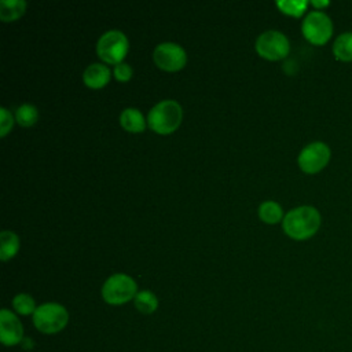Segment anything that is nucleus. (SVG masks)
<instances>
[{
  "label": "nucleus",
  "mask_w": 352,
  "mask_h": 352,
  "mask_svg": "<svg viewBox=\"0 0 352 352\" xmlns=\"http://www.w3.org/2000/svg\"><path fill=\"white\" fill-rule=\"evenodd\" d=\"M320 226V213L318 209L309 205L297 206L289 210L283 220V231L293 239H307L311 238Z\"/></svg>",
  "instance_id": "1"
},
{
  "label": "nucleus",
  "mask_w": 352,
  "mask_h": 352,
  "mask_svg": "<svg viewBox=\"0 0 352 352\" xmlns=\"http://www.w3.org/2000/svg\"><path fill=\"white\" fill-rule=\"evenodd\" d=\"M182 118V106L176 100L165 99L150 109L147 114V124L154 132L160 135H168L177 129Z\"/></svg>",
  "instance_id": "2"
},
{
  "label": "nucleus",
  "mask_w": 352,
  "mask_h": 352,
  "mask_svg": "<svg viewBox=\"0 0 352 352\" xmlns=\"http://www.w3.org/2000/svg\"><path fill=\"white\" fill-rule=\"evenodd\" d=\"M69 322L67 309L58 302H45L36 308L33 314L34 327L44 334H55L66 327Z\"/></svg>",
  "instance_id": "3"
},
{
  "label": "nucleus",
  "mask_w": 352,
  "mask_h": 352,
  "mask_svg": "<svg viewBox=\"0 0 352 352\" xmlns=\"http://www.w3.org/2000/svg\"><path fill=\"white\" fill-rule=\"evenodd\" d=\"M138 285L132 276L126 274H114L109 276L102 286V297L107 304L121 305L135 298Z\"/></svg>",
  "instance_id": "4"
},
{
  "label": "nucleus",
  "mask_w": 352,
  "mask_h": 352,
  "mask_svg": "<svg viewBox=\"0 0 352 352\" xmlns=\"http://www.w3.org/2000/svg\"><path fill=\"white\" fill-rule=\"evenodd\" d=\"M129 44L126 36L117 29L104 32L96 43V54L106 63L118 65L124 62Z\"/></svg>",
  "instance_id": "5"
},
{
  "label": "nucleus",
  "mask_w": 352,
  "mask_h": 352,
  "mask_svg": "<svg viewBox=\"0 0 352 352\" xmlns=\"http://www.w3.org/2000/svg\"><path fill=\"white\" fill-rule=\"evenodd\" d=\"M301 30L309 43L322 45L327 43L333 34V22L323 11H311L305 15Z\"/></svg>",
  "instance_id": "6"
},
{
  "label": "nucleus",
  "mask_w": 352,
  "mask_h": 352,
  "mask_svg": "<svg viewBox=\"0 0 352 352\" xmlns=\"http://www.w3.org/2000/svg\"><path fill=\"white\" fill-rule=\"evenodd\" d=\"M256 51L260 56L278 60L285 58L290 51V43L287 37L279 30H267L261 33L256 40Z\"/></svg>",
  "instance_id": "7"
},
{
  "label": "nucleus",
  "mask_w": 352,
  "mask_h": 352,
  "mask_svg": "<svg viewBox=\"0 0 352 352\" xmlns=\"http://www.w3.org/2000/svg\"><path fill=\"white\" fill-rule=\"evenodd\" d=\"M154 63L166 72H177L187 62V54L184 48L176 43L165 41L160 43L153 52Z\"/></svg>",
  "instance_id": "8"
},
{
  "label": "nucleus",
  "mask_w": 352,
  "mask_h": 352,
  "mask_svg": "<svg viewBox=\"0 0 352 352\" xmlns=\"http://www.w3.org/2000/svg\"><path fill=\"white\" fill-rule=\"evenodd\" d=\"M329 160H330L329 146L323 142H312L300 151L297 162L302 172L316 173L327 165Z\"/></svg>",
  "instance_id": "9"
},
{
  "label": "nucleus",
  "mask_w": 352,
  "mask_h": 352,
  "mask_svg": "<svg viewBox=\"0 0 352 352\" xmlns=\"http://www.w3.org/2000/svg\"><path fill=\"white\" fill-rule=\"evenodd\" d=\"M23 327L21 320L10 309L3 308L0 311V340L4 345L12 346L22 341Z\"/></svg>",
  "instance_id": "10"
},
{
  "label": "nucleus",
  "mask_w": 352,
  "mask_h": 352,
  "mask_svg": "<svg viewBox=\"0 0 352 352\" xmlns=\"http://www.w3.org/2000/svg\"><path fill=\"white\" fill-rule=\"evenodd\" d=\"M110 80V69L103 63H92L85 67L82 73V81L88 88L99 89L104 87Z\"/></svg>",
  "instance_id": "11"
},
{
  "label": "nucleus",
  "mask_w": 352,
  "mask_h": 352,
  "mask_svg": "<svg viewBox=\"0 0 352 352\" xmlns=\"http://www.w3.org/2000/svg\"><path fill=\"white\" fill-rule=\"evenodd\" d=\"M146 122L147 120H144L142 111L135 107H126L120 114V124L128 132L138 133L144 131Z\"/></svg>",
  "instance_id": "12"
},
{
  "label": "nucleus",
  "mask_w": 352,
  "mask_h": 352,
  "mask_svg": "<svg viewBox=\"0 0 352 352\" xmlns=\"http://www.w3.org/2000/svg\"><path fill=\"white\" fill-rule=\"evenodd\" d=\"M26 11L25 0H1L0 1V19L11 22L22 16Z\"/></svg>",
  "instance_id": "13"
},
{
  "label": "nucleus",
  "mask_w": 352,
  "mask_h": 352,
  "mask_svg": "<svg viewBox=\"0 0 352 352\" xmlns=\"http://www.w3.org/2000/svg\"><path fill=\"white\" fill-rule=\"evenodd\" d=\"M19 250V238L15 232L4 230L0 234V258L7 261L12 258Z\"/></svg>",
  "instance_id": "14"
},
{
  "label": "nucleus",
  "mask_w": 352,
  "mask_h": 352,
  "mask_svg": "<svg viewBox=\"0 0 352 352\" xmlns=\"http://www.w3.org/2000/svg\"><path fill=\"white\" fill-rule=\"evenodd\" d=\"M333 54L338 60H352V32L338 34L333 43Z\"/></svg>",
  "instance_id": "15"
},
{
  "label": "nucleus",
  "mask_w": 352,
  "mask_h": 352,
  "mask_svg": "<svg viewBox=\"0 0 352 352\" xmlns=\"http://www.w3.org/2000/svg\"><path fill=\"white\" fill-rule=\"evenodd\" d=\"M258 216L264 223L275 224L283 220V210L282 206L275 201H264L258 206Z\"/></svg>",
  "instance_id": "16"
},
{
  "label": "nucleus",
  "mask_w": 352,
  "mask_h": 352,
  "mask_svg": "<svg viewBox=\"0 0 352 352\" xmlns=\"http://www.w3.org/2000/svg\"><path fill=\"white\" fill-rule=\"evenodd\" d=\"M133 302H135L136 309L144 315H150L158 308V298L150 290L138 292L133 298Z\"/></svg>",
  "instance_id": "17"
},
{
  "label": "nucleus",
  "mask_w": 352,
  "mask_h": 352,
  "mask_svg": "<svg viewBox=\"0 0 352 352\" xmlns=\"http://www.w3.org/2000/svg\"><path fill=\"white\" fill-rule=\"evenodd\" d=\"M38 120V111L36 106L30 103H23L16 107L15 110V121L21 126H32L37 122Z\"/></svg>",
  "instance_id": "18"
},
{
  "label": "nucleus",
  "mask_w": 352,
  "mask_h": 352,
  "mask_svg": "<svg viewBox=\"0 0 352 352\" xmlns=\"http://www.w3.org/2000/svg\"><path fill=\"white\" fill-rule=\"evenodd\" d=\"M12 307L19 315H30L36 311L34 298L28 293H19L12 300Z\"/></svg>",
  "instance_id": "19"
},
{
  "label": "nucleus",
  "mask_w": 352,
  "mask_h": 352,
  "mask_svg": "<svg viewBox=\"0 0 352 352\" xmlns=\"http://www.w3.org/2000/svg\"><path fill=\"white\" fill-rule=\"evenodd\" d=\"M278 8L292 16H301L308 6V1L305 0H278L276 1Z\"/></svg>",
  "instance_id": "20"
},
{
  "label": "nucleus",
  "mask_w": 352,
  "mask_h": 352,
  "mask_svg": "<svg viewBox=\"0 0 352 352\" xmlns=\"http://www.w3.org/2000/svg\"><path fill=\"white\" fill-rule=\"evenodd\" d=\"M14 125V116L6 107H0V136L4 138Z\"/></svg>",
  "instance_id": "21"
},
{
  "label": "nucleus",
  "mask_w": 352,
  "mask_h": 352,
  "mask_svg": "<svg viewBox=\"0 0 352 352\" xmlns=\"http://www.w3.org/2000/svg\"><path fill=\"white\" fill-rule=\"evenodd\" d=\"M113 73H114V77H116L118 81H122V82L131 80V77H132V69H131V66H129L128 63H125V62H121V63L116 65Z\"/></svg>",
  "instance_id": "22"
},
{
  "label": "nucleus",
  "mask_w": 352,
  "mask_h": 352,
  "mask_svg": "<svg viewBox=\"0 0 352 352\" xmlns=\"http://www.w3.org/2000/svg\"><path fill=\"white\" fill-rule=\"evenodd\" d=\"M311 4H312L314 7H316V8H322V7L329 6V1H318V0H312V1H311Z\"/></svg>",
  "instance_id": "23"
}]
</instances>
